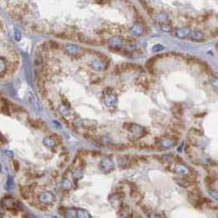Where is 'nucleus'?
Instances as JSON below:
<instances>
[{"label": "nucleus", "instance_id": "f257e3e1", "mask_svg": "<svg viewBox=\"0 0 218 218\" xmlns=\"http://www.w3.org/2000/svg\"><path fill=\"white\" fill-rule=\"evenodd\" d=\"M103 101L107 107H113L116 104L117 97L111 88H106L103 91Z\"/></svg>", "mask_w": 218, "mask_h": 218}, {"label": "nucleus", "instance_id": "f03ea898", "mask_svg": "<svg viewBox=\"0 0 218 218\" xmlns=\"http://www.w3.org/2000/svg\"><path fill=\"white\" fill-rule=\"evenodd\" d=\"M124 127L128 130L132 135H134L135 138H138V139L141 138V137H143L145 135V133H146L144 127H143L140 125L130 124V123H128V124H125Z\"/></svg>", "mask_w": 218, "mask_h": 218}, {"label": "nucleus", "instance_id": "7ed1b4c3", "mask_svg": "<svg viewBox=\"0 0 218 218\" xmlns=\"http://www.w3.org/2000/svg\"><path fill=\"white\" fill-rule=\"evenodd\" d=\"M140 67L138 65H135L133 63H122L120 65L116 66L114 68V74H121L123 72H129V71H135L138 70Z\"/></svg>", "mask_w": 218, "mask_h": 218}, {"label": "nucleus", "instance_id": "20e7f679", "mask_svg": "<svg viewBox=\"0 0 218 218\" xmlns=\"http://www.w3.org/2000/svg\"><path fill=\"white\" fill-rule=\"evenodd\" d=\"M109 48L112 52H119L123 48V44H124V39L121 36H114L111 37L108 41Z\"/></svg>", "mask_w": 218, "mask_h": 218}, {"label": "nucleus", "instance_id": "39448f33", "mask_svg": "<svg viewBox=\"0 0 218 218\" xmlns=\"http://www.w3.org/2000/svg\"><path fill=\"white\" fill-rule=\"evenodd\" d=\"M1 204L5 208H7L8 210L12 212V214H16V212L18 210V205H17V202L14 200L12 198H11V197L4 198L1 201Z\"/></svg>", "mask_w": 218, "mask_h": 218}, {"label": "nucleus", "instance_id": "423d86ee", "mask_svg": "<svg viewBox=\"0 0 218 218\" xmlns=\"http://www.w3.org/2000/svg\"><path fill=\"white\" fill-rule=\"evenodd\" d=\"M99 168L103 173H110L114 169V164L111 158H104L99 164Z\"/></svg>", "mask_w": 218, "mask_h": 218}, {"label": "nucleus", "instance_id": "0eeeda50", "mask_svg": "<svg viewBox=\"0 0 218 218\" xmlns=\"http://www.w3.org/2000/svg\"><path fill=\"white\" fill-rule=\"evenodd\" d=\"M89 66L90 68L96 70V71H103V70H105L109 68V64H106L100 59H96L91 61V62H89Z\"/></svg>", "mask_w": 218, "mask_h": 218}, {"label": "nucleus", "instance_id": "6e6552de", "mask_svg": "<svg viewBox=\"0 0 218 218\" xmlns=\"http://www.w3.org/2000/svg\"><path fill=\"white\" fill-rule=\"evenodd\" d=\"M177 139L178 138H174V137H168V138H165V139H159L158 145L163 147L165 149L171 148L174 145H176Z\"/></svg>", "mask_w": 218, "mask_h": 218}, {"label": "nucleus", "instance_id": "1a4fd4ad", "mask_svg": "<svg viewBox=\"0 0 218 218\" xmlns=\"http://www.w3.org/2000/svg\"><path fill=\"white\" fill-rule=\"evenodd\" d=\"M65 52L68 55L71 56H78L83 54V50L80 47L74 45V44H68L65 46Z\"/></svg>", "mask_w": 218, "mask_h": 218}, {"label": "nucleus", "instance_id": "9d476101", "mask_svg": "<svg viewBox=\"0 0 218 218\" xmlns=\"http://www.w3.org/2000/svg\"><path fill=\"white\" fill-rule=\"evenodd\" d=\"M125 198V193L122 191H117L114 194H112L110 197H109V200L113 206L115 205H121L122 204V200H124Z\"/></svg>", "mask_w": 218, "mask_h": 218}, {"label": "nucleus", "instance_id": "9b49d317", "mask_svg": "<svg viewBox=\"0 0 218 218\" xmlns=\"http://www.w3.org/2000/svg\"><path fill=\"white\" fill-rule=\"evenodd\" d=\"M173 170H174L175 173L180 174V175H183V176H187V177L193 176V175L191 174V169L183 164H176L174 166Z\"/></svg>", "mask_w": 218, "mask_h": 218}, {"label": "nucleus", "instance_id": "f8f14e48", "mask_svg": "<svg viewBox=\"0 0 218 218\" xmlns=\"http://www.w3.org/2000/svg\"><path fill=\"white\" fill-rule=\"evenodd\" d=\"M39 200L41 203L48 205V204H51V203H53L54 201V196L51 192L45 191V192H42L40 194Z\"/></svg>", "mask_w": 218, "mask_h": 218}, {"label": "nucleus", "instance_id": "ddd939ff", "mask_svg": "<svg viewBox=\"0 0 218 218\" xmlns=\"http://www.w3.org/2000/svg\"><path fill=\"white\" fill-rule=\"evenodd\" d=\"M130 33L134 36H143L145 34V26L143 23H136L135 25L130 28Z\"/></svg>", "mask_w": 218, "mask_h": 218}, {"label": "nucleus", "instance_id": "4468645a", "mask_svg": "<svg viewBox=\"0 0 218 218\" xmlns=\"http://www.w3.org/2000/svg\"><path fill=\"white\" fill-rule=\"evenodd\" d=\"M188 37L193 41L200 42L204 40V34L200 30H191L190 35H189Z\"/></svg>", "mask_w": 218, "mask_h": 218}, {"label": "nucleus", "instance_id": "2eb2a0df", "mask_svg": "<svg viewBox=\"0 0 218 218\" xmlns=\"http://www.w3.org/2000/svg\"><path fill=\"white\" fill-rule=\"evenodd\" d=\"M191 32V28L190 27H182V28H178L175 31V35L179 39H186L189 37Z\"/></svg>", "mask_w": 218, "mask_h": 218}, {"label": "nucleus", "instance_id": "dca6fc26", "mask_svg": "<svg viewBox=\"0 0 218 218\" xmlns=\"http://www.w3.org/2000/svg\"><path fill=\"white\" fill-rule=\"evenodd\" d=\"M58 111L63 116L70 115V106H69V104L68 102H65L63 104H61V105H59V107H58Z\"/></svg>", "mask_w": 218, "mask_h": 218}, {"label": "nucleus", "instance_id": "f3484780", "mask_svg": "<svg viewBox=\"0 0 218 218\" xmlns=\"http://www.w3.org/2000/svg\"><path fill=\"white\" fill-rule=\"evenodd\" d=\"M172 112H173V114L175 116L180 118L183 114V106L180 103L175 104L174 107L172 108Z\"/></svg>", "mask_w": 218, "mask_h": 218}, {"label": "nucleus", "instance_id": "a211bd4d", "mask_svg": "<svg viewBox=\"0 0 218 218\" xmlns=\"http://www.w3.org/2000/svg\"><path fill=\"white\" fill-rule=\"evenodd\" d=\"M30 125L37 129H44L46 128V125L44 124V122H42L40 120H30Z\"/></svg>", "mask_w": 218, "mask_h": 218}, {"label": "nucleus", "instance_id": "6ab92c4d", "mask_svg": "<svg viewBox=\"0 0 218 218\" xmlns=\"http://www.w3.org/2000/svg\"><path fill=\"white\" fill-rule=\"evenodd\" d=\"M175 182H176L178 186H180L181 187H183V188H187V187L192 186V183L187 179H175Z\"/></svg>", "mask_w": 218, "mask_h": 218}, {"label": "nucleus", "instance_id": "aec40b11", "mask_svg": "<svg viewBox=\"0 0 218 218\" xmlns=\"http://www.w3.org/2000/svg\"><path fill=\"white\" fill-rule=\"evenodd\" d=\"M155 20L157 21L160 25L161 23H166L169 22V16L166 13L162 12V13L157 14V15H155Z\"/></svg>", "mask_w": 218, "mask_h": 218}, {"label": "nucleus", "instance_id": "412c9836", "mask_svg": "<svg viewBox=\"0 0 218 218\" xmlns=\"http://www.w3.org/2000/svg\"><path fill=\"white\" fill-rule=\"evenodd\" d=\"M43 143L45 146L49 147V148H53L56 145V141L54 138H52V137H46L43 140Z\"/></svg>", "mask_w": 218, "mask_h": 218}, {"label": "nucleus", "instance_id": "4be33fe9", "mask_svg": "<svg viewBox=\"0 0 218 218\" xmlns=\"http://www.w3.org/2000/svg\"><path fill=\"white\" fill-rule=\"evenodd\" d=\"M65 216L71 217V218H77V209H75V208L66 209V211H65Z\"/></svg>", "mask_w": 218, "mask_h": 218}, {"label": "nucleus", "instance_id": "5701e85b", "mask_svg": "<svg viewBox=\"0 0 218 218\" xmlns=\"http://www.w3.org/2000/svg\"><path fill=\"white\" fill-rule=\"evenodd\" d=\"M77 218H91V215L83 209H77Z\"/></svg>", "mask_w": 218, "mask_h": 218}, {"label": "nucleus", "instance_id": "b1692460", "mask_svg": "<svg viewBox=\"0 0 218 218\" xmlns=\"http://www.w3.org/2000/svg\"><path fill=\"white\" fill-rule=\"evenodd\" d=\"M30 193H31V189L30 187H22L21 188V195L23 198H25V200H27V198H29V196H30Z\"/></svg>", "mask_w": 218, "mask_h": 218}, {"label": "nucleus", "instance_id": "393cba45", "mask_svg": "<svg viewBox=\"0 0 218 218\" xmlns=\"http://www.w3.org/2000/svg\"><path fill=\"white\" fill-rule=\"evenodd\" d=\"M7 70V62L3 57H0V75Z\"/></svg>", "mask_w": 218, "mask_h": 218}, {"label": "nucleus", "instance_id": "a878e982", "mask_svg": "<svg viewBox=\"0 0 218 218\" xmlns=\"http://www.w3.org/2000/svg\"><path fill=\"white\" fill-rule=\"evenodd\" d=\"M62 187H63V189H65V190H69V189L71 188V182H70L69 180L67 179V178L63 179Z\"/></svg>", "mask_w": 218, "mask_h": 218}, {"label": "nucleus", "instance_id": "bb28decb", "mask_svg": "<svg viewBox=\"0 0 218 218\" xmlns=\"http://www.w3.org/2000/svg\"><path fill=\"white\" fill-rule=\"evenodd\" d=\"M6 187H7L8 190H11V189L14 187V181H13V178L11 176H8V178L7 180Z\"/></svg>", "mask_w": 218, "mask_h": 218}, {"label": "nucleus", "instance_id": "cd10ccee", "mask_svg": "<svg viewBox=\"0 0 218 218\" xmlns=\"http://www.w3.org/2000/svg\"><path fill=\"white\" fill-rule=\"evenodd\" d=\"M161 29H162L164 32H170L172 30V26L169 25V23H161L160 25Z\"/></svg>", "mask_w": 218, "mask_h": 218}, {"label": "nucleus", "instance_id": "c85d7f7f", "mask_svg": "<svg viewBox=\"0 0 218 218\" xmlns=\"http://www.w3.org/2000/svg\"><path fill=\"white\" fill-rule=\"evenodd\" d=\"M157 58H159V56H155V57L150 58L148 61H147V63H146V68H153V66L155 65V60L157 59Z\"/></svg>", "mask_w": 218, "mask_h": 218}, {"label": "nucleus", "instance_id": "c756f323", "mask_svg": "<svg viewBox=\"0 0 218 218\" xmlns=\"http://www.w3.org/2000/svg\"><path fill=\"white\" fill-rule=\"evenodd\" d=\"M48 43V46H49V49H53V50H58L59 49V44L57 43L56 41H54V40H51L49 42H47Z\"/></svg>", "mask_w": 218, "mask_h": 218}, {"label": "nucleus", "instance_id": "7c9ffc66", "mask_svg": "<svg viewBox=\"0 0 218 218\" xmlns=\"http://www.w3.org/2000/svg\"><path fill=\"white\" fill-rule=\"evenodd\" d=\"M73 177H74L75 179H80V178H82V177H83V171H82V169H75V171H73Z\"/></svg>", "mask_w": 218, "mask_h": 218}, {"label": "nucleus", "instance_id": "2f4dec72", "mask_svg": "<svg viewBox=\"0 0 218 218\" xmlns=\"http://www.w3.org/2000/svg\"><path fill=\"white\" fill-rule=\"evenodd\" d=\"M141 4H143V8L146 9L147 11V12H148L149 14H153L154 13V9H153V8H151L148 4H147L146 2H141Z\"/></svg>", "mask_w": 218, "mask_h": 218}, {"label": "nucleus", "instance_id": "473e14b6", "mask_svg": "<svg viewBox=\"0 0 218 218\" xmlns=\"http://www.w3.org/2000/svg\"><path fill=\"white\" fill-rule=\"evenodd\" d=\"M14 37H15L16 41H20L21 40V37H22L21 32H20V30H19V29H17V28H15V30H14Z\"/></svg>", "mask_w": 218, "mask_h": 218}, {"label": "nucleus", "instance_id": "72a5a7b5", "mask_svg": "<svg viewBox=\"0 0 218 218\" xmlns=\"http://www.w3.org/2000/svg\"><path fill=\"white\" fill-rule=\"evenodd\" d=\"M165 49V47L163 45H160V44H156L153 47V52L155 53H158V52H161Z\"/></svg>", "mask_w": 218, "mask_h": 218}, {"label": "nucleus", "instance_id": "f704fd0d", "mask_svg": "<svg viewBox=\"0 0 218 218\" xmlns=\"http://www.w3.org/2000/svg\"><path fill=\"white\" fill-rule=\"evenodd\" d=\"M111 148L113 150H120V151H122V150H126L127 147L125 146V145H122V144H118V145H115V146H111Z\"/></svg>", "mask_w": 218, "mask_h": 218}, {"label": "nucleus", "instance_id": "c9c22d12", "mask_svg": "<svg viewBox=\"0 0 218 218\" xmlns=\"http://www.w3.org/2000/svg\"><path fill=\"white\" fill-rule=\"evenodd\" d=\"M5 215V207L0 203V217H3Z\"/></svg>", "mask_w": 218, "mask_h": 218}, {"label": "nucleus", "instance_id": "e433bc0d", "mask_svg": "<svg viewBox=\"0 0 218 218\" xmlns=\"http://www.w3.org/2000/svg\"><path fill=\"white\" fill-rule=\"evenodd\" d=\"M210 195L212 197H214V200H217L218 196H217V191L215 190V189H214V190H212V191H210Z\"/></svg>", "mask_w": 218, "mask_h": 218}, {"label": "nucleus", "instance_id": "4c0bfd02", "mask_svg": "<svg viewBox=\"0 0 218 218\" xmlns=\"http://www.w3.org/2000/svg\"><path fill=\"white\" fill-rule=\"evenodd\" d=\"M13 166H14V169H15L16 171H17V170H19V167H20V166H19L18 161L14 160V161H13Z\"/></svg>", "mask_w": 218, "mask_h": 218}, {"label": "nucleus", "instance_id": "58836bf2", "mask_svg": "<svg viewBox=\"0 0 218 218\" xmlns=\"http://www.w3.org/2000/svg\"><path fill=\"white\" fill-rule=\"evenodd\" d=\"M97 2L98 4H106L108 2H110V0H97Z\"/></svg>", "mask_w": 218, "mask_h": 218}, {"label": "nucleus", "instance_id": "ea45409f", "mask_svg": "<svg viewBox=\"0 0 218 218\" xmlns=\"http://www.w3.org/2000/svg\"><path fill=\"white\" fill-rule=\"evenodd\" d=\"M0 140H4V139H3V137H2V135L0 134Z\"/></svg>", "mask_w": 218, "mask_h": 218}, {"label": "nucleus", "instance_id": "a19ab883", "mask_svg": "<svg viewBox=\"0 0 218 218\" xmlns=\"http://www.w3.org/2000/svg\"><path fill=\"white\" fill-rule=\"evenodd\" d=\"M0 172H1V165H0Z\"/></svg>", "mask_w": 218, "mask_h": 218}, {"label": "nucleus", "instance_id": "79ce46f5", "mask_svg": "<svg viewBox=\"0 0 218 218\" xmlns=\"http://www.w3.org/2000/svg\"><path fill=\"white\" fill-rule=\"evenodd\" d=\"M0 99H1V95H0Z\"/></svg>", "mask_w": 218, "mask_h": 218}]
</instances>
